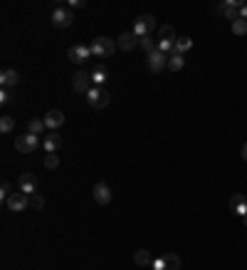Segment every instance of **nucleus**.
<instances>
[{"label":"nucleus","mask_w":247,"mask_h":270,"mask_svg":"<svg viewBox=\"0 0 247 270\" xmlns=\"http://www.w3.org/2000/svg\"><path fill=\"white\" fill-rule=\"evenodd\" d=\"M153 30H156V18L151 13L136 15V20H134V35L136 38H148V35H153Z\"/></svg>","instance_id":"nucleus-1"},{"label":"nucleus","mask_w":247,"mask_h":270,"mask_svg":"<svg viewBox=\"0 0 247 270\" xmlns=\"http://www.w3.org/2000/svg\"><path fill=\"white\" fill-rule=\"evenodd\" d=\"M89 50H92V55L109 57V55H114V50H116V43H114L111 38H106V35H99V38H94V43L89 45Z\"/></svg>","instance_id":"nucleus-2"},{"label":"nucleus","mask_w":247,"mask_h":270,"mask_svg":"<svg viewBox=\"0 0 247 270\" xmlns=\"http://www.w3.org/2000/svg\"><path fill=\"white\" fill-rule=\"evenodd\" d=\"M151 268L153 270H180V258L173 255V253H161V255L153 258Z\"/></svg>","instance_id":"nucleus-3"},{"label":"nucleus","mask_w":247,"mask_h":270,"mask_svg":"<svg viewBox=\"0 0 247 270\" xmlns=\"http://www.w3.org/2000/svg\"><path fill=\"white\" fill-rule=\"evenodd\" d=\"M92 87H94V82H92V72H89V70L74 72V77H72V90H74V92H79V94H89Z\"/></svg>","instance_id":"nucleus-4"},{"label":"nucleus","mask_w":247,"mask_h":270,"mask_svg":"<svg viewBox=\"0 0 247 270\" xmlns=\"http://www.w3.org/2000/svg\"><path fill=\"white\" fill-rule=\"evenodd\" d=\"M40 146V139H37V134H23V136H18L15 139V149L20 151V154H33L35 149Z\"/></svg>","instance_id":"nucleus-5"},{"label":"nucleus","mask_w":247,"mask_h":270,"mask_svg":"<svg viewBox=\"0 0 247 270\" xmlns=\"http://www.w3.org/2000/svg\"><path fill=\"white\" fill-rule=\"evenodd\" d=\"M87 102L94 107V109H104L109 104V92L104 87H92L89 94H87Z\"/></svg>","instance_id":"nucleus-6"},{"label":"nucleus","mask_w":247,"mask_h":270,"mask_svg":"<svg viewBox=\"0 0 247 270\" xmlns=\"http://www.w3.org/2000/svg\"><path fill=\"white\" fill-rule=\"evenodd\" d=\"M72 23H74V15H72L70 10H65V8H57V10L52 13V25H55V28L65 30V28H70Z\"/></svg>","instance_id":"nucleus-7"},{"label":"nucleus","mask_w":247,"mask_h":270,"mask_svg":"<svg viewBox=\"0 0 247 270\" xmlns=\"http://www.w3.org/2000/svg\"><path fill=\"white\" fill-rule=\"evenodd\" d=\"M5 203H8V208H10V211H15V213H18V211H25V208L30 206V196H28V193H23V191H15V193H13Z\"/></svg>","instance_id":"nucleus-8"},{"label":"nucleus","mask_w":247,"mask_h":270,"mask_svg":"<svg viewBox=\"0 0 247 270\" xmlns=\"http://www.w3.org/2000/svg\"><path fill=\"white\" fill-rule=\"evenodd\" d=\"M89 55H92V50L84 47V45H74V47L67 52V57H70L72 65H84V62L89 60Z\"/></svg>","instance_id":"nucleus-9"},{"label":"nucleus","mask_w":247,"mask_h":270,"mask_svg":"<svg viewBox=\"0 0 247 270\" xmlns=\"http://www.w3.org/2000/svg\"><path fill=\"white\" fill-rule=\"evenodd\" d=\"M62 124H65V114H62L60 109H50V112L45 114V127H47L50 132H57Z\"/></svg>","instance_id":"nucleus-10"},{"label":"nucleus","mask_w":247,"mask_h":270,"mask_svg":"<svg viewBox=\"0 0 247 270\" xmlns=\"http://www.w3.org/2000/svg\"><path fill=\"white\" fill-rule=\"evenodd\" d=\"M18 188L23 191V193H28V196H33L35 193V188H37V179H35V174H23L20 179H18Z\"/></svg>","instance_id":"nucleus-11"},{"label":"nucleus","mask_w":247,"mask_h":270,"mask_svg":"<svg viewBox=\"0 0 247 270\" xmlns=\"http://www.w3.org/2000/svg\"><path fill=\"white\" fill-rule=\"evenodd\" d=\"M94 201L99 203V206H106L109 201H111V191H109V186L104 183V181H99V183H94Z\"/></svg>","instance_id":"nucleus-12"},{"label":"nucleus","mask_w":247,"mask_h":270,"mask_svg":"<svg viewBox=\"0 0 247 270\" xmlns=\"http://www.w3.org/2000/svg\"><path fill=\"white\" fill-rule=\"evenodd\" d=\"M139 40H141V38H136L134 33H124V35H119L116 47H119V50H124V52H131V50L139 45Z\"/></svg>","instance_id":"nucleus-13"},{"label":"nucleus","mask_w":247,"mask_h":270,"mask_svg":"<svg viewBox=\"0 0 247 270\" xmlns=\"http://www.w3.org/2000/svg\"><path fill=\"white\" fill-rule=\"evenodd\" d=\"M166 65H168V60H166V55H163L161 50H156V52L148 55V70H151V72H161Z\"/></svg>","instance_id":"nucleus-14"},{"label":"nucleus","mask_w":247,"mask_h":270,"mask_svg":"<svg viewBox=\"0 0 247 270\" xmlns=\"http://www.w3.org/2000/svg\"><path fill=\"white\" fill-rule=\"evenodd\" d=\"M42 146H45V151H47V154H55V151L62 146V136H60L57 132H47V136H45Z\"/></svg>","instance_id":"nucleus-15"},{"label":"nucleus","mask_w":247,"mask_h":270,"mask_svg":"<svg viewBox=\"0 0 247 270\" xmlns=\"http://www.w3.org/2000/svg\"><path fill=\"white\" fill-rule=\"evenodd\" d=\"M230 211L237 213V216H245L247 213V198H245V193H235L230 198Z\"/></svg>","instance_id":"nucleus-16"},{"label":"nucleus","mask_w":247,"mask_h":270,"mask_svg":"<svg viewBox=\"0 0 247 270\" xmlns=\"http://www.w3.org/2000/svg\"><path fill=\"white\" fill-rule=\"evenodd\" d=\"M20 82V75L15 72V70H3V72H0V85H3V90H8V87H15Z\"/></svg>","instance_id":"nucleus-17"},{"label":"nucleus","mask_w":247,"mask_h":270,"mask_svg":"<svg viewBox=\"0 0 247 270\" xmlns=\"http://www.w3.org/2000/svg\"><path fill=\"white\" fill-rule=\"evenodd\" d=\"M134 263H136V265H141V268H143V265H151V263H153L151 250H146V248L136 250V253H134Z\"/></svg>","instance_id":"nucleus-18"},{"label":"nucleus","mask_w":247,"mask_h":270,"mask_svg":"<svg viewBox=\"0 0 247 270\" xmlns=\"http://www.w3.org/2000/svg\"><path fill=\"white\" fill-rule=\"evenodd\" d=\"M89 72H92V82H94V87H99V85L106 82V67H104V65H97V67L89 70Z\"/></svg>","instance_id":"nucleus-19"},{"label":"nucleus","mask_w":247,"mask_h":270,"mask_svg":"<svg viewBox=\"0 0 247 270\" xmlns=\"http://www.w3.org/2000/svg\"><path fill=\"white\" fill-rule=\"evenodd\" d=\"M158 40H161V43H176L178 38H176V30H173V25H163V28L158 30Z\"/></svg>","instance_id":"nucleus-20"},{"label":"nucleus","mask_w":247,"mask_h":270,"mask_svg":"<svg viewBox=\"0 0 247 270\" xmlns=\"http://www.w3.org/2000/svg\"><path fill=\"white\" fill-rule=\"evenodd\" d=\"M190 47H193V40H190V38H178V40H176L173 55H183V52H188Z\"/></svg>","instance_id":"nucleus-21"},{"label":"nucleus","mask_w":247,"mask_h":270,"mask_svg":"<svg viewBox=\"0 0 247 270\" xmlns=\"http://www.w3.org/2000/svg\"><path fill=\"white\" fill-rule=\"evenodd\" d=\"M15 129V119L10 117V114H3V117H0V132H3V134H10Z\"/></svg>","instance_id":"nucleus-22"},{"label":"nucleus","mask_w":247,"mask_h":270,"mask_svg":"<svg viewBox=\"0 0 247 270\" xmlns=\"http://www.w3.org/2000/svg\"><path fill=\"white\" fill-rule=\"evenodd\" d=\"M139 47H141V50H146V52L151 55V52H156V50H158V43L148 35V38H141V40H139Z\"/></svg>","instance_id":"nucleus-23"},{"label":"nucleus","mask_w":247,"mask_h":270,"mask_svg":"<svg viewBox=\"0 0 247 270\" xmlns=\"http://www.w3.org/2000/svg\"><path fill=\"white\" fill-rule=\"evenodd\" d=\"M183 55H171V60H168V70L171 72H180L183 70Z\"/></svg>","instance_id":"nucleus-24"},{"label":"nucleus","mask_w":247,"mask_h":270,"mask_svg":"<svg viewBox=\"0 0 247 270\" xmlns=\"http://www.w3.org/2000/svg\"><path fill=\"white\" fill-rule=\"evenodd\" d=\"M232 33H235L237 38H242V35H247V20H242V18H237V20L232 23Z\"/></svg>","instance_id":"nucleus-25"},{"label":"nucleus","mask_w":247,"mask_h":270,"mask_svg":"<svg viewBox=\"0 0 247 270\" xmlns=\"http://www.w3.org/2000/svg\"><path fill=\"white\" fill-rule=\"evenodd\" d=\"M42 129H45V119H33V122L28 124V132H30V134H40Z\"/></svg>","instance_id":"nucleus-26"},{"label":"nucleus","mask_w":247,"mask_h":270,"mask_svg":"<svg viewBox=\"0 0 247 270\" xmlns=\"http://www.w3.org/2000/svg\"><path fill=\"white\" fill-rule=\"evenodd\" d=\"M30 206H33L35 211H42V208H45V198H42L40 193H33V196H30Z\"/></svg>","instance_id":"nucleus-27"},{"label":"nucleus","mask_w":247,"mask_h":270,"mask_svg":"<svg viewBox=\"0 0 247 270\" xmlns=\"http://www.w3.org/2000/svg\"><path fill=\"white\" fill-rule=\"evenodd\" d=\"M13 193H15V191H13V186H10L8 181H3V186H0V198H3V201H8Z\"/></svg>","instance_id":"nucleus-28"},{"label":"nucleus","mask_w":247,"mask_h":270,"mask_svg":"<svg viewBox=\"0 0 247 270\" xmlns=\"http://www.w3.org/2000/svg\"><path fill=\"white\" fill-rule=\"evenodd\" d=\"M45 166H47V169H57V166H60V156H57V154H47V156H45Z\"/></svg>","instance_id":"nucleus-29"},{"label":"nucleus","mask_w":247,"mask_h":270,"mask_svg":"<svg viewBox=\"0 0 247 270\" xmlns=\"http://www.w3.org/2000/svg\"><path fill=\"white\" fill-rule=\"evenodd\" d=\"M240 18H242V20H247V3H242V5H240Z\"/></svg>","instance_id":"nucleus-30"},{"label":"nucleus","mask_w":247,"mask_h":270,"mask_svg":"<svg viewBox=\"0 0 247 270\" xmlns=\"http://www.w3.org/2000/svg\"><path fill=\"white\" fill-rule=\"evenodd\" d=\"M8 99H10V94L3 90V92H0V102H3V104H8Z\"/></svg>","instance_id":"nucleus-31"},{"label":"nucleus","mask_w":247,"mask_h":270,"mask_svg":"<svg viewBox=\"0 0 247 270\" xmlns=\"http://www.w3.org/2000/svg\"><path fill=\"white\" fill-rule=\"evenodd\" d=\"M70 5H72V8H84V3H82V0H72Z\"/></svg>","instance_id":"nucleus-32"},{"label":"nucleus","mask_w":247,"mask_h":270,"mask_svg":"<svg viewBox=\"0 0 247 270\" xmlns=\"http://www.w3.org/2000/svg\"><path fill=\"white\" fill-rule=\"evenodd\" d=\"M242 159H245V161H247V144H245V146H242Z\"/></svg>","instance_id":"nucleus-33"},{"label":"nucleus","mask_w":247,"mask_h":270,"mask_svg":"<svg viewBox=\"0 0 247 270\" xmlns=\"http://www.w3.org/2000/svg\"><path fill=\"white\" fill-rule=\"evenodd\" d=\"M242 223H245V225H247V213H245V216H242Z\"/></svg>","instance_id":"nucleus-34"}]
</instances>
